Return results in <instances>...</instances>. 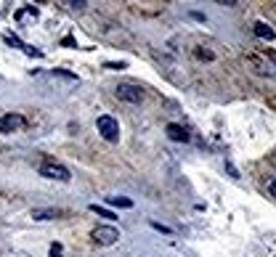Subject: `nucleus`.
Here are the masks:
<instances>
[{"label": "nucleus", "instance_id": "f257e3e1", "mask_svg": "<svg viewBox=\"0 0 276 257\" xmlns=\"http://www.w3.org/2000/svg\"><path fill=\"white\" fill-rule=\"evenodd\" d=\"M96 127H98V133H101L104 141H109V143H117L120 141V122H117L112 114H101L96 119Z\"/></svg>", "mask_w": 276, "mask_h": 257}, {"label": "nucleus", "instance_id": "f03ea898", "mask_svg": "<svg viewBox=\"0 0 276 257\" xmlns=\"http://www.w3.org/2000/svg\"><path fill=\"white\" fill-rule=\"evenodd\" d=\"M40 175L48 178V180H61V183H69L72 180V173L64 167V164H56V162H45L40 167Z\"/></svg>", "mask_w": 276, "mask_h": 257}, {"label": "nucleus", "instance_id": "7ed1b4c3", "mask_svg": "<svg viewBox=\"0 0 276 257\" xmlns=\"http://www.w3.org/2000/svg\"><path fill=\"white\" fill-rule=\"evenodd\" d=\"M90 236H93L96 244H101V247H112L114 241L120 239V231L114 228V225H96Z\"/></svg>", "mask_w": 276, "mask_h": 257}, {"label": "nucleus", "instance_id": "20e7f679", "mask_svg": "<svg viewBox=\"0 0 276 257\" xmlns=\"http://www.w3.org/2000/svg\"><path fill=\"white\" fill-rule=\"evenodd\" d=\"M117 98H122V101H130V103H141V98H144V90L138 88V85L122 82V85H117Z\"/></svg>", "mask_w": 276, "mask_h": 257}, {"label": "nucleus", "instance_id": "39448f33", "mask_svg": "<svg viewBox=\"0 0 276 257\" xmlns=\"http://www.w3.org/2000/svg\"><path fill=\"white\" fill-rule=\"evenodd\" d=\"M22 125H24V117L22 114H6V117H0V133H3V135L22 130Z\"/></svg>", "mask_w": 276, "mask_h": 257}, {"label": "nucleus", "instance_id": "423d86ee", "mask_svg": "<svg viewBox=\"0 0 276 257\" xmlns=\"http://www.w3.org/2000/svg\"><path fill=\"white\" fill-rule=\"evenodd\" d=\"M167 138H170V141H178V143H186V141H189V133L183 130L181 125L170 122V125H167Z\"/></svg>", "mask_w": 276, "mask_h": 257}, {"label": "nucleus", "instance_id": "0eeeda50", "mask_svg": "<svg viewBox=\"0 0 276 257\" xmlns=\"http://www.w3.org/2000/svg\"><path fill=\"white\" fill-rule=\"evenodd\" d=\"M58 218V209L53 207H35L32 209V220H56Z\"/></svg>", "mask_w": 276, "mask_h": 257}, {"label": "nucleus", "instance_id": "6e6552de", "mask_svg": "<svg viewBox=\"0 0 276 257\" xmlns=\"http://www.w3.org/2000/svg\"><path fill=\"white\" fill-rule=\"evenodd\" d=\"M255 35L263 37V40H273V37H276V32H273V29H271L266 22H258V24H255Z\"/></svg>", "mask_w": 276, "mask_h": 257}, {"label": "nucleus", "instance_id": "1a4fd4ad", "mask_svg": "<svg viewBox=\"0 0 276 257\" xmlns=\"http://www.w3.org/2000/svg\"><path fill=\"white\" fill-rule=\"evenodd\" d=\"M106 202H109L112 207H122V209H130L133 207V199H128V196H109Z\"/></svg>", "mask_w": 276, "mask_h": 257}, {"label": "nucleus", "instance_id": "9d476101", "mask_svg": "<svg viewBox=\"0 0 276 257\" xmlns=\"http://www.w3.org/2000/svg\"><path fill=\"white\" fill-rule=\"evenodd\" d=\"M90 212H96L98 218H106V220H114V212H112V209H106V207H101V204H90Z\"/></svg>", "mask_w": 276, "mask_h": 257}, {"label": "nucleus", "instance_id": "9b49d317", "mask_svg": "<svg viewBox=\"0 0 276 257\" xmlns=\"http://www.w3.org/2000/svg\"><path fill=\"white\" fill-rule=\"evenodd\" d=\"M226 173H228V175H231L234 180H239V178H242V175H239V170L234 167V162H231V159H226Z\"/></svg>", "mask_w": 276, "mask_h": 257}, {"label": "nucleus", "instance_id": "f8f14e48", "mask_svg": "<svg viewBox=\"0 0 276 257\" xmlns=\"http://www.w3.org/2000/svg\"><path fill=\"white\" fill-rule=\"evenodd\" d=\"M53 74H58V77H67V80H77V74H72L67 69H53Z\"/></svg>", "mask_w": 276, "mask_h": 257}, {"label": "nucleus", "instance_id": "ddd939ff", "mask_svg": "<svg viewBox=\"0 0 276 257\" xmlns=\"http://www.w3.org/2000/svg\"><path fill=\"white\" fill-rule=\"evenodd\" d=\"M151 228H157V231H162V233H173V228H167V225H162V223H157V220H151Z\"/></svg>", "mask_w": 276, "mask_h": 257}, {"label": "nucleus", "instance_id": "4468645a", "mask_svg": "<svg viewBox=\"0 0 276 257\" xmlns=\"http://www.w3.org/2000/svg\"><path fill=\"white\" fill-rule=\"evenodd\" d=\"M104 69H112V72H117V69H125V61H120V64H114V61H106V64H104Z\"/></svg>", "mask_w": 276, "mask_h": 257}, {"label": "nucleus", "instance_id": "2eb2a0df", "mask_svg": "<svg viewBox=\"0 0 276 257\" xmlns=\"http://www.w3.org/2000/svg\"><path fill=\"white\" fill-rule=\"evenodd\" d=\"M58 254H61V244H53L51 247V257H58Z\"/></svg>", "mask_w": 276, "mask_h": 257}, {"label": "nucleus", "instance_id": "dca6fc26", "mask_svg": "<svg viewBox=\"0 0 276 257\" xmlns=\"http://www.w3.org/2000/svg\"><path fill=\"white\" fill-rule=\"evenodd\" d=\"M69 6H72V8H85L88 3H85V0H74V3H69Z\"/></svg>", "mask_w": 276, "mask_h": 257}, {"label": "nucleus", "instance_id": "f3484780", "mask_svg": "<svg viewBox=\"0 0 276 257\" xmlns=\"http://www.w3.org/2000/svg\"><path fill=\"white\" fill-rule=\"evenodd\" d=\"M268 191H271V196H276V178H273L271 183H268Z\"/></svg>", "mask_w": 276, "mask_h": 257}, {"label": "nucleus", "instance_id": "a211bd4d", "mask_svg": "<svg viewBox=\"0 0 276 257\" xmlns=\"http://www.w3.org/2000/svg\"><path fill=\"white\" fill-rule=\"evenodd\" d=\"M273 64H276V56H273Z\"/></svg>", "mask_w": 276, "mask_h": 257}]
</instances>
